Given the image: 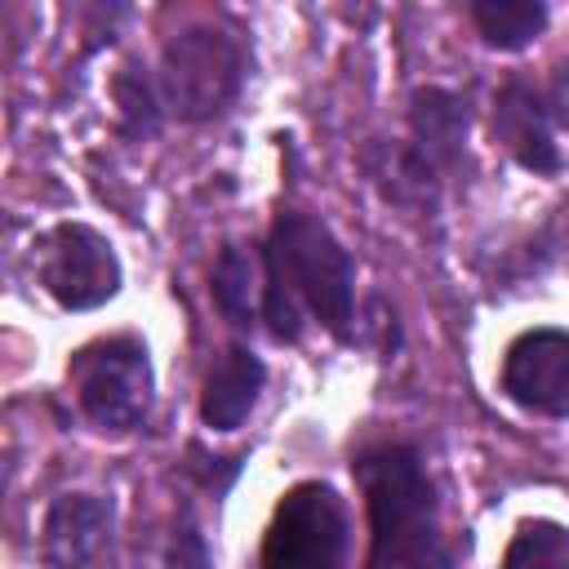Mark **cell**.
<instances>
[{"label":"cell","mask_w":569,"mask_h":569,"mask_svg":"<svg viewBox=\"0 0 569 569\" xmlns=\"http://www.w3.org/2000/svg\"><path fill=\"white\" fill-rule=\"evenodd\" d=\"M40 284L67 311L102 307L120 289L116 249L84 222H58L40 244Z\"/></svg>","instance_id":"6"},{"label":"cell","mask_w":569,"mask_h":569,"mask_svg":"<svg viewBox=\"0 0 569 569\" xmlns=\"http://www.w3.org/2000/svg\"><path fill=\"white\" fill-rule=\"evenodd\" d=\"M471 22L489 49H525L547 27V4H538V0H476Z\"/></svg>","instance_id":"13"},{"label":"cell","mask_w":569,"mask_h":569,"mask_svg":"<svg viewBox=\"0 0 569 569\" xmlns=\"http://www.w3.org/2000/svg\"><path fill=\"white\" fill-rule=\"evenodd\" d=\"M244 80V53L227 31L213 27H187L164 44L160 58V84L169 107L182 120H209L218 116Z\"/></svg>","instance_id":"5"},{"label":"cell","mask_w":569,"mask_h":569,"mask_svg":"<svg viewBox=\"0 0 569 569\" xmlns=\"http://www.w3.org/2000/svg\"><path fill=\"white\" fill-rule=\"evenodd\" d=\"M267 262L280 271L289 293L329 329L347 333L351 320V298H356V271L347 249L333 240V231L302 213V209H280L271 227V249Z\"/></svg>","instance_id":"2"},{"label":"cell","mask_w":569,"mask_h":569,"mask_svg":"<svg viewBox=\"0 0 569 569\" xmlns=\"http://www.w3.org/2000/svg\"><path fill=\"white\" fill-rule=\"evenodd\" d=\"M347 565V507L320 485H293L262 538V569H342Z\"/></svg>","instance_id":"4"},{"label":"cell","mask_w":569,"mask_h":569,"mask_svg":"<svg viewBox=\"0 0 569 569\" xmlns=\"http://www.w3.org/2000/svg\"><path fill=\"white\" fill-rule=\"evenodd\" d=\"M493 129H498V142L516 156V164H525V169H533V173H556V169H560V147H556V138H551L556 111H551L547 89H538L533 80L511 76V80L498 89Z\"/></svg>","instance_id":"8"},{"label":"cell","mask_w":569,"mask_h":569,"mask_svg":"<svg viewBox=\"0 0 569 569\" xmlns=\"http://www.w3.org/2000/svg\"><path fill=\"white\" fill-rule=\"evenodd\" d=\"M267 289V258L244 244H227L213 267V302L236 329H249L258 316V293Z\"/></svg>","instance_id":"12"},{"label":"cell","mask_w":569,"mask_h":569,"mask_svg":"<svg viewBox=\"0 0 569 569\" xmlns=\"http://www.w3.org/2000/svg\"><path fill=\"white\" fill-rule=\"evenodd\" d=\"M413 142L418 160L427 169H453L462 160V138H467V102L449 89H418L413 93Z\"/></svg>","instance_id":"11"},{"label":"cell","mask_w":569,"mask_h":569,"mask_svg":"<svg viewBox=\"0 0 569 569\" xmlns=\"http://www.w3.org/2000/svg\"><path fill=\"white\" fill-rule=\"evenodd\" d=\"M502 569H569V529L556 520H525L507 542Z\"/></svg>","instance_id":"14"},{"label":"cell","mask_w":569,"mask_h":569,"mask_svg":"<svg viewBox=\"0 0 569 569\" xmlns=\"http://www.w3.org/2000/svg\"><path fill=\"white\" fill-rule=\"evenodd\" d=\"M116 102H120V129H124L129 138H147V133H156V124H160L156 93H151V84H147L133 67L116 76Z\"/></svg>","instance_id":"15"},{"label":"cell","mask_w":569,"mask_h":569,"mask_svg":"<svg viewBox=\"0 0 569 569\" xmlns=\"http://www.w3.org/2000/svg\"><path fill=\"white\" fill-rule=\"evenodd\" d=\"M107 529H111V502L107 498L67 493L44 516V533H40L44 560L53 569H84L98 556Z\"/></svg>","instance_id":"9"},{"label":"cell","mask_w":569,"mask_h":569,"mask_svg":"<svg viewBox=\"0 0 569 569\" xmlns=\"http://www.w3.org/2000/svg\"><path fill=\"white\" fill-rule=\"evenodd\" d=\"M267 382L262 360L249 347H227L222 360L209 369L204 391H200V422L213 431H236L249 409L258 405V391Z\"/></svg>","instance_id":"10"},{"label":"cell","mask_w":569,"mask_h":569,"mask_svg":"<svg viewBox=\"0 0 569 569\" xmlns=\"http://www.w3.org/2000/svg\"><path fill=\"white\" fill-rule=\"evenodd\" d=\"M169 569H213V565H209L204 533L196 529L191 516H182V525L173 529V542H169Z\"/></svg>","instance_id":"16"},{"label":"cell","mask_w":569,"mask_h":569,"mask_svg":"<svg viewBox=\"0 0 569 569\" xmlns=\"http://www.w3.org/2000/svg\"><path fill=\"white\" fill-rule=\"evenodd\" d=\"M369 502V569H449L431 480L413 449H378L360 458Z\"/></svg>","instance_id":"1"},{"label":"cell","mask_w":569,"mask_h":569,"mask_svg":"<svg viewBox=\"0 0 569 569\" xmlns=\"http://www.w3.org/2000/svg\"><path fill=\"white\" fill-rule=\"evenodd\" d=\"M502 391L542 418H569V329H529L507 347Z\"/></svg>","instance_id":"7"},{"label":"cell","mask_w":569,"mask_h":569,"mask_svg":"<svg viewBox=\"0 0 569 569\" xmlns=\"http://www.w3.org/2000/svg\"><path fill=\"white\" fill-rule=\"evenodd\" d=\"M71 387L98 431H133L151 409V360L138 338H102L76 351Z\"/></svg>","instance_id":"3"}]
</instances>
